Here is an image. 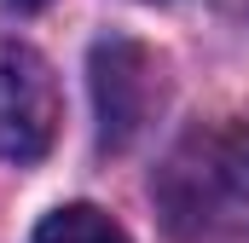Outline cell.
<instances>
[{
	"instance_id": "obj_3",
	"label": "cell",
	"mask_w": 249,
	"mask_h": 243,
	"mask_svg": "<svg viewBox=\"0 0 249 243\" xmlns=\"http://www.w3.org/2000/svg\"><path fill=\"white\" fill-rule=\"evenodd\" d=\"M29 243H127V232L93 203H70V208H53Z\"/></svg>"
},
{
	"instance_id": "obj_4",
	"label": "cell",
	"mask_w": 249,
	"mask_h": 243,
	"mask_svg": "<svg viewBox=\"0 0 249 243\" xmlns=\"http://www.w3.org/2000/svg\"><path fill=\"white\" fill-rule=\"evenodd\" d=\"M214 168H220V185L249 197V122L232 127L226 139H214Z\"/></svg>"
},
{
	"instance_id": "obj_5",
	"label": "cell",
	"mask_w": 249,
	"mask_h": 243,
	"mask_svg": "<svg viewBox=\"0 0 249 243\" xmlns=\"http://www.w3.org/2000/svg\"><path fill=\"white\" fill-rule=\"evenodd\" d=\"M6 6H18V12H41L47 0H6Z\"/></svg>"
},
{
	"instance_id": "obj_2",
	"label": "cell",
	"mask_w": 249,
	"mask_h": 243,
	"mask_svg": "<svg viewBox=\"0 0 249 243\" xmlns=\"http://www.w3.org/2000/svg\"><path fill=\"white\" fill-rule=\"evenodd\" d=\"M87 75H93V110H99V145L105 151H127L145 122L162 99V81H157V58L127 41V35H110L93 47L87 58Z\"/></svg>"
},
{
	"instance_id": "obj_1",
	"label": "cell",
	"mask_w": 249,
	"mask_h": 243,
	"mask_svg": "<svg viewBox=\"0 0 249 243\" xmlns=\"http://www.w3.org/2000/svg\"><path fill=\"white\" fill-rule=\"evenodd\" d=\"M58 139V81L29 41H0V156L35 162Z\"/></svg>"
}]
</instances>
